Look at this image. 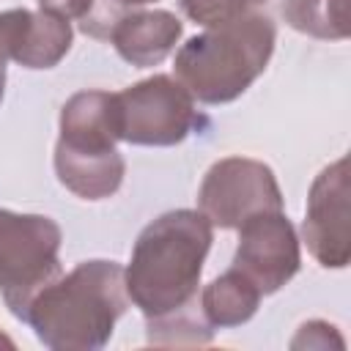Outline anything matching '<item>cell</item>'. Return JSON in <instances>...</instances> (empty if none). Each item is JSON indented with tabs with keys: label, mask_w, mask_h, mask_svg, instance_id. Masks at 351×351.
Wrapping results in <instances>:
<instances>
[{
	"label": "cell",
	"mask_w": 351,
	"mask_h": 351,
	"mask_svg": "<svg viewBox=\"0 0 351 351\" xmlns=\"http://www.w3.org/2000/svg\"><path fill=\"white\" fill-rule=\"evenodd\" d=\"M277 27L263 14H247L206 27L176 52V80L203 104L239 99L269 66Z\"/></svg>",
	"instance_id": "3957f363"
},
{
	"label": "cell",
	"mask_w": 351,
	"mask_h": 351,
	"mask_svg": "<svg viewBox=\"0 0 351 351\" xmlns=\"http://www.w3.org/2000/svg\"><path fill=\"white\" fill-rule=\"evenodd\" d=\"M115 115L118 137L148 148L178 145L200 123L192 93L170 74H154L118 90Z\"/></svg>",
	"instance_id": "5b68a950"
},
{
	"label": "cell",
	"mask_w": 351,
	"mask_h": 351,
	"mask_svg": "<svg viewBox=\"0 0 351 351\" xmlns=\"http://www.w3.org/2000/svg\"><path fill=\"white\" fill-rule=\"evenodd\" d=\"M118 5L123 8H140V5H148V3H156V0H115Z\"/></svg>",
	"instance_id": "ffe728a7"
},
{
	"label": "cell",
	"mask_w": 351,
	"mask_h": 351,
	"mask_svg": "<svg viewBox=\"0 0 351 351\" xmlns=\"http://www.w3.org/2000/svg\"><path fill=\"white\" fill-rule=\"evenodd\" d=\"M63 230L52 217L0 208V296L25 321L33 296L60 274Z\"/></svg>",
	"instance_id": "277c9868"
},
{
	"label": "cell",
	"mask_w": 351,
	"mask_h": 351,
	"mask_svg": "<svg viewBox=\"0 0 351 351\" xmlns=\"http://www.w3.org/2000/svg\"><path fill=\"white\" fill-rule=\"evenodd\" d=\"M36 3H38V8L52 11L63 19H88L96 0H36Z\"/></svg>",
	"instance_id": "ac0fdd59"
},
{
	"label": "cell",
	"mask_w": 351,
	"mask_h": 351,
	"mask_svg": "<svg viewBox=\"0 0 351 351\" xmlns=\"http://www.w3.org/2000/svg\"><path fill=\"white\" fill-rule=\"evenodd\" d=\"M263 293L233 266L214 277L200 291V315L211 329H230L247 324L261 304Z\"/></svg>",
	"instance_id": "4fadbf2b"
},
{
	"label": "cell",
	"mask_w": 351,
	"mask_h": 351,
	"mask_svg": "<svg viewBox=\"0 0 351 351\" xmlns=\"http://www.w3.org/2000/svg\"><path fill=\"white\" fill-rule=\"evenodd\" d=\"M343 348V337L337 335V329L326 321H307L299 326L296 337L291 340V348Z\"/></svg>",
	"instance_id": "e0dca14e"
},
{
	"label": "cell",
	"mask_w": 351,
	"mask_h": 351,
	"mask_svg": "<svg viewBox=\"0 0 351 351\" xmlns=\"http://www.w3.org/2000/svg\"><path fill=\"white\" fill-rule=\"evenodd\" d=\"M285 22L313 38L346 41L351 33L348 0H282Z\"/></svg>",
	"instance_id": "5bb4252c"
},
{
	"label": "cell",
	"mask_w": 351,
	"mask_h": 351,
	"mask_svg": "<svg viewBox=\"0 0 351 351\" xmlns=\"http://www.w3.org/2000/svg\"><path fill=\"white\" fill-rule=\"evenodd\" d=\"M282 208L285 197L274 170L250 156H225L214 162L197 189V211L222 230H236L252 214Z\"/></svg>",
	"instance_id": "8992f818"
},
{
	"label": "cell",
	"mask_w": 351,
	"mask_h": 351,
	"mask_svg": "<svg viewBox=\"0 0 351 351\" xmlns=\"http://www.w3.org/2000/svg\"><path fill=\"white\" fill-rule=\"evenodd\" d=\"M211 241L214 225L195 208L167 211L140 230L123 282L129 302L145 321L195 304Z\"/></svg>",
	"instance_id": "6da1fadb"
},
{
	"label": "cell",
	"mask_w": 351,
	"mask_h": 351,
	"mask_svg": "<svg viewBox=\"0 0 351 351\" xmlns=\"http://www.w3.org/2000/svg\"><path fill=\"white\" fill-rule=\"evenodd\" d=\"M184 22L165 8L129 11L112 22L110 41L115 52L134 69L159 66L181 41Z\"/></svg>",
	"instance_id": "30bf717a"
},
{
	"label": "cell",
	"mask_w": 351,
	"mask_h": 351,
	"mask_svg": "<svg viewBox=\"0 0 351 351\" xmlns=\"http://www.w3.org/2000/svg\"><path fill=\"white\" fill-rule=\"evenodd\" d=\"M0 25L5 33L8 58L25 69H33V71L52 69L71 49V38H74L71 25L69 19L52 11H44V8L0 11Z\"/></svg>",
	"instance_id": "9c48e42d"
},
{
	"label": "cell",
	"mask_w": 351,
	"mask_h": 351,
	"mask_svg": "<svg viewBox=\"0 0 351 351\" xmlns=\"http://www.w3.org/2000/svg\"><path fill=\"white\" fill-rule=\"evenodd\" d=\"M145 324H148V343H156V346H203L214 335L206 318L192 315L189 307L165 318H151Z\"/></svg>",
	"instance_id": "9a60e30c"
},
{
	"label": "cell",
	"mask_w": 351,
	"mask_h": 351,
	"mask_svg": "<svg viewBox=\"0 0 351 351\" xmlns=\"http://www.w3.org/2000/svg\"><path fill=\"white\" fill-rule=\"evenodd\" d=\"M233 269L241 271L263 296L277 293L293 280L302 266L299 236L282 211H261L247 217L239 228Z\"/></svg>",
	"instance_id": "ba28073f"
},
{
	"label": "cell",
	"mask_w": 351,
	"mask_h": 351,
	"mask_svg": "<svg viewBox=\"0 0 351 351\" xmlns=\"http://www.w3.org/2000/svg\"><path fill=\"white\" fill-rule=\"evenodd\" d=\"M178 3H181V11L192 22L203 27H214V25H225V22L252 14L266 0H178Z\"/></svg>",
	"instance_id": "2e32d148"
},
{
	"label": "cell",
	"mask_w": 351,
	"mask_h": 351,
	"mask_svg": "<svg viewBox=\"0 0 351 351\" xmlns=\"http://www.w3.org/2000/svg\"><path fill=\"white\" fill-rule=\"evenodd\" d=\"M351 181L348 156L329 162L310 184L302 236L324 269H346L351 261Z\"/></svg>",
	"instance_id": "52a82bcc"
},
{
	"label": "cell",
	"mask_w": 351,
	"mask_h": 351,
	"mask_svg": "<svg viewBox=\"0 0 351 351\" xmlns=\"http://www.w3.org/2000/svg\"><path fill=\"white\" fill-rule=\"evenodd\" d=\"M52 165H55L58 181L82 200L112 197L121 189L123 176H126V162L118 154V148L85 151V148L55 143Z\"/></svg>",
	"instance_id": "8fae6325"
},
{
	"label": "cell",
	"mask_w": 351,
	"mask_h": 351,
	"mask_svg": "<svg viewBox=\"0 0 351 351\" xmlns=\"http://www.w3.org/2000/svg\"><path fill=\"white\" fill-rule=\"evenodd\" d=\"M8 47H5V33H3V25H0V101H3V93H5V63H8Z\"/></svg>",
	"instance_id": "d6986e66"
},
{
	"label": "cell",
	"mask_w": 351,
	"mask_h": 351,
	"mask_svg": "<svg viewBox=\"0 0 351 351\" xmlns=\"http://www.w3.org/2000/svg\"><path fill=\"white\" fill-rule=\"evenodd\" d=\"M0 348H14V340L8 335H3V332H0Z\"/></svg>",
	"instance_id": "44dd1931"
},
{
	"label": "cell",
	"mask_w": 351,
	"mask_h": 351,
	"mask_svg": "<svg viewBox=\"0 0 351 351\" xmlns=\"http://www.w3.org/2000/svg\"><path fill=\"white\" fill-rule=\"evenodd\" d=\"M126 307L123 266L96 258L47 282L27 304L25 324L52 351H96L107 346Z\"/></svg>",
	"instance_id": "7a4b0ae2"
},
{
	"label": "cell",
	"mask_w": 351,
	"mask_h": 351,
	"mask_svg": "<svg viewBox=\"0 0 351 351\" xmlns=\"http://www.w3.org/2000/svg\"><path fill=\"white\" fill-rule=\"evenodd\" d=\"M60 137L58 143L85 151L115 148L118 137V115H115V93L110 90H80L60 107Z\"/></svg>",
	"instance_id": "7c38bea8"
}]
</instances>
